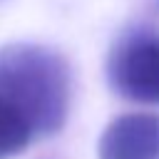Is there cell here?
I'll return each mask as SVG.
<instances>
[{"label": "cell", "instance_id": "obj_1", "mask_svg": "<svg viewBox=\"0 0 159 159\" xmlns=\"http://www.w3.org/2000/svg\"><path fill=\"white\" fill-rule=\"evenodd\" d=\"M72 104L67 60L45 45L0 47V159L62 132Z\"/></svg>", "mask_w": 159, "mask_h": 159}, {"label": "cell", "instance_id": "obj_2", "mask_svg": "<svg viewBox=\"0 0 159 159\" xmlns=\"http://www.w3.org/2000/svg\"><path fill=\"white\" fill-rule=\"evenodd\" d=\"M107 82L127 102L159 104V30L129 27L107 55Z\"/></svg>", "mask_w": 159, "mask_h": 159}, {"label": "cell", "instance_id": "obj_3", "mask_svg": "<svg viewBox=\"0 0 159 159\" xmlns=\"http://www.w3.org/2000/svg\"><path fill=\"white\" fill-rule=\"evenodd\" d=\"M99 159H159V114L127 112L114 117L97 144Z\"/></svg>", "mask_w": 159, "mask_h": 159}, {"label": "cell", "instance_id": "obj_4", "mask_svg": "<svg viewBox=\"0 0 159 159\" xmlns=\"http://www.w3.org/2000/svg\"><path fill=\"white\" fill-rule=\"evenodd\" d=\"M149 5H152V10H154V12H159V0H149Z\"/></svg>", "mask_w": 159, "mask_h": 159}]
</instances>
